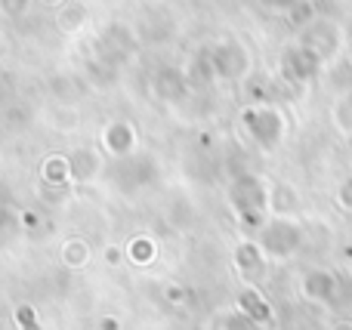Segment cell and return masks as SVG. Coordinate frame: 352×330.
<instances>
[{
  "label": "cell",
  "instance_id": "cell-1",
  "mask_svg": "<svg viewBox=\"0 0 352 330\" xmlns=\"http://www.w3.org/2000/svg\"><path fill=\"white\" fill-rule=\"evenodd\" d=\"M334 330H352V325H337Z\"/></svg>",
  "mask_w": 352,
  "mask_h": 330
}]
</instances>
